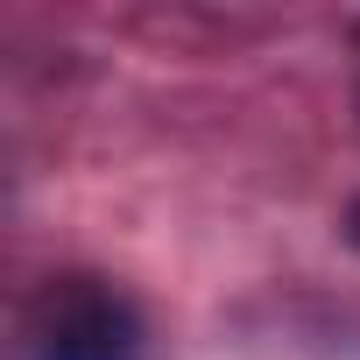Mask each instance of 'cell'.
Listing matches in <instances>:
<instances>
[{
    "label": "cell",
    "instance_id": "obj_1",
    "mask_svg": "<svg viewBox=\"0 0 360 360\" xmlns=\"http://www.w3.org/2000/svg\"><path fill=\"white\" fill-rule=\"evenodd\" d=\"M36 360H141V318L92 276L50 283L36 311Z\"/></svg>",
    "mask_w": 360,
    "mask_h": 360
},
{
    "label": "cell",
    "instance_id": "obj_2",
    "mask_svg": "<svg viewBox=\"0 0 360 360\" xmlns=\"http://www.w3.org/2000/svg\"><path fill=\"white\" fill-rule=\"evenodd\" d=\"M346 240L360 248V198H353V212H346Z\"/></svg>",
    "mask_w": 360,
    "mask_h": 360
}]
</instances>
